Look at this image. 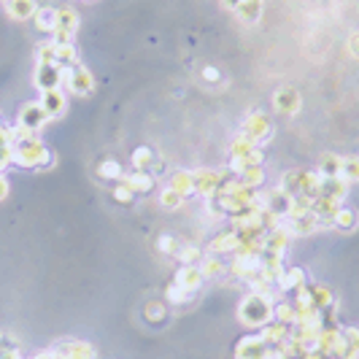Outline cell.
<instances>
[{
  "mask_svg": "<svg viewBox=\"0 0 359 359\" xmlns=\"http://www.w3.org/2000/svg\"><path fill=\"white\" fill-rule=\"evenodd\" d=\"M200 270H203V276H208V279H217V276H221L227 268H224V262H221L217 254H208V257L203 260V265H200Z\"/></svg>",
  "mask_w": 359,
  "mask_h": 359,
  "instance_id": "cell-35",
  "label": "cell"
},
{
  "mask_svg": "<svg viewBox=\"0 0 359 359\" xmlns=\"http://www.w3.org/2000/svg\"><path fill=\"white\" fill-rule=\"evenodd\" d=\"M262 338L268 340V346H281V343H286L289 340V324H281V321H270V324H265L260 332Z\"/></svg>",
  "mask_w": 359,
  "mask_h": 359,
  "instance_id": "cell-21",
  "label": "cell"
},
{
  "mask_svg": "<svg viewBox=\"0 0 359 359\" xmlns=\"http://www.w3.org/2000/svg\"><path fill=\"white\" fill-rule=\"evenodd\" d=\"M273 305H276V302L270 298L251 292V295H246V298L240 300L238 319L243 321L246 327H251V330H262L265 324L273 321Z\"/></svg>",
  "mask_w": 359,
  "mask_h": 359,
  "instance_id": "cell-1",
  "label": "cell"
},
{
  "mask_svg": "<svg viewBox=\"0 0 359 359\" xmlns=\"http://www.w3.org/2000/svg\"><path fill=\"white\" fill-rule=\"evenodd\" d=\"M38 103L43 105V111H46V117H49V119H57V117H62V114H65V105H68L62 87H60V89H46V92L41 95Z\"/></svg>",
  "mask_w": 359,
  "mask_h": 359,
  "instance_id": "cell-14",
  "label": "cell"
},
{
  "mask_svg": "<svg viewBox=\"0 0 359 359\" xmlns=\"http://www.w3.org/2000/svg\"><path fill=\"white\" fill-rule=\"evenodd\" d=\"M273 105H276V111L286 114V117H292V114H298L300 111L302 98H300V92L295 89V87H281L279 92L273 95Z\"/></svg>",
  "mask_w": 359,
  "mask_h": 359,
  "instance_id": "cell-10",
  "label": "cell"
},
{
  "mask_svg": "<svg viewBox=\"0 0 359 359\" xmlns=\"http://www.w3.org/2000/svg\"><path fill=\"white\" fill-rule=\"evenodd\" d=\"M168 186H173L184 198L192 195V192H195V176H192V170H179V173H173V179H170Z\"/></svg>",
  "mask_w": 359,
  "mask_h": 359,
  "instance_id": "cell-28",
  "label": "cell"
},
{
  "mask_svg": "<svg viewBox=\"0 0 359 359\" xmlns=\"http://www.w3.org/2000/svg\"><path fill=\"white\" fill-rule=\"evenodd\" d=\"M279 189L286 198H292V200L298 198L300 192H302V170H289V173H284Z\"/></svg>",
  "mask_w": 359,
  "mask_h": 359,
  "instance_id": "cell-24",
  "label": "cell"
},
{
  "mask_svg": "<svg viewBox=\"0 0 359 359\" xmlns=\"http://www.w3.org/2000/svg\"><path fill=\"white\" fill-rule=\"evenodd\" d=\"M133 168L135 170H152L154 168V152L149 146H140L133 152Z\"/></svg>",
  "mask_w": 359,
  "mask_h": 359,
  "instance_id": "cell-33",
  "label": "cell"
},
{
  "mask_svg": "<svg viewBox=\"0 0 359 359\" xmlns=\"http://www.w3.org/2000/svg\"><path fill=\"white\" fill-rule=\"evenodd\" d=\"M52 354L54 359H95V349L84 340H68V343H60Z\"/></svg>",
  "mask_w": 359,
  "mask_h": 359,
  "instance_id": "cell-9",
  "label": "cell"
},
{
  "mask_svg": "<svg viewBox=\"0 0 359 359\" xmlns=\"http://www.w3.org/2000/svg\"><path fill=\"white\" fill-rule=\"evenodd\" d=\"M62 87L71 92V95H92L95 92V76H92V71L87 68V65H71V68H62Z\"/></svg>",
  "mask_w": 359,
  "mask_h": 359,
  "instance_id": "cell-3",
  "label": "cell"
},
{
  "mask_svg": "<svg viewBox=\"0 0 359 359\" xmlns=\"http://www.w3.org/2000/svg\"><path fill=\"white\" fill-rule=\"evenodd\" d=\"M46 122H49V117H46L43 105H41V103H27V105H22L20 119H17V127H20V130H24V133H30V135H36V133H38Z\"/></svg>",
  "mask_w": 359,
  "mask_h": 359,
  "instance_id": "cell-6",
  "label": "cell"
},
{
  "mask_svg": "<svg viewBox=\"0 0 359 359\" xmlns=\"http://www.w3.org/2000/svg\"><path fill=\"white\" fill-rule=\"evenodd\" d=\"M184 195L181 192H176L173 186H165L162 189V195H160V203H162V208H168V211H179L181 205H184Z\"/></svg>",
  "mask_w": 359,
  "mask_h": 359,
  "instance_id": "cell-34",
  "label": "cell"
},
{
  "mask_svg": "<svg viewBox=\"0 0 359 359\" xmlns=\"http://www.w3.org/2000/svg\"><path fill=\"white\" fill-rule=\"evenodd\" d=\"M114 200H117V203H122V205H130V203L135 200V192H133V189H130L124 181H119V184L114 186Z\"/></svg>",
  "mask_w": 359,
  "mask_h": 359,
  "instance_id": "cell-38",
  "label": "cell"
},
{
  "mask_svg": "<svg viewBox=\"0 0 359 359\" xmlns=\"http://www.w3.org/2000/svg\"><path fill=\"white\" fill-rule=\"evenodd\" d=\"M14 162L22 168H46V165H52V152L36 135L20 138L14 140Z\"/></svg>",
  "mask_w": 359,
  "mask_h": 359,
  "instance_id": "cell-2",
  "label": "cell"
},
{
  "mask_svg": "<svg viewBox=\"0 0 359 359\" xmlns=\"http://www.w3.org/2000/svg\"><path fill=\"white\" fill-rule=\"evenodd\" d=\"M8 198V179L0 173V200H6Z\"/></svg>",
  "mask_w": 359,
  "mask_h": 359,
  "instance_id": "cell-46",
  "label": "cell"
},
{
  "mask_svg": "<svg viewBox=\"0 0 359 359\" xmlns=\"http://www.w3.org/2000/svg\"><path fill=\"white\" fill-rule=\"evenodd\" d=\"M300 286H305V270L302 268H284L279 279L281 292H298Z\"/></svg>",
  "mask_w": 359,
  "mask_h": 359,
  "instance_id": "cell-20",
  "label": "cell"
},
{
  "mask_svg": "<svg viewBox=\"0 0 359 359\" xmlns=\"http://www.w3.org/2000/svg\"><path fill=\"white\" fill-rule=\"evenodd\" d=\"M224 6H227V8H233V11H235V8H238V6H240V0H224Z\"/></svg>",
  "mask_w": 359,
  "mask_h": 359,
  "instance_id": "cell-48",
  "label": "cell"
},
{
  "mask_svg": "<svg viewBox=\"0 0 359 359\" xmlns=\"http://www.w3.org/2000/svg\"><path fill=\"white\" fill-rule=\"evenodd\" d=\"M36 359H54V354H52V351H46V354H38Z\"/></svg>",
  "mask_w": 359,
  "mask_h": 359,
  "instance_id": "cell-49",
  "label": "cell"
},
{
  "mask_svg": "<svg viewBox=\"0 0 359 359\" xmlns=\"http://www.w3.org/2000/svg\"><path fill=\"white\" fill-rule=\"evenodd\" d=\"M260 205L265 211H270V214H276L281 219H286V217H289V208H292V198H286L281 189H273V192H268V195L260 192Z\"/></svg>",
  "mask_w": 359,
  "mask_h": 359,
  "instance_id": "cell-11",
  "label": "cell"
},
{
  "mask_svg": "<svg viewBox=\"0 0 359 359\" xmlns=\"http://www.w3.org/2000/svg\"><path fill=\"white\" fill-rule=\"evenodd\" d=\"M340 168H343V157L332 154V152H327V154H321L316 173H319L321 179H338V176H340Z\"/></svg>",
  "mask_w": 359,
  "mask_h": 359,
  "instance_id": "cell-22",
  "label": "cell"
},
{
  "mask_svg": "<svg viewBox=\"0 0 359 359\" xmlns=\"http://www.w3.org/2000/svg\"><path fill=\"white\" fill-rule=\"evenodd\" d=\"M98 176L100 179H108V181H122V165L117 160H105L98 165Z\"/></svg>",
  "mask_w": 359,
  "mask_h": 359,
  "instance_id": "cell-36",
  "label": "cell"
},
{
  "mask_svg": "<svg viewBox=\"0 0 359 359\" xmlns=\"http://www.w3.org/2000/svg\"><path fill=\"white\" fill-rule=\"evenodd\" d=\"M343 340H346V351H349V354H359V330L357 327L343 330Z\"/></svg>",
  "mask_w": 359,
  "mask_h": 359,
  "instance_id": "cell-40",
  "label": "cell"
},
{
  "mask_svg": "<svg viewBox=\"0 0 359 359\" xmlns=\"http://www.w3.org/2000/svg\"><path fill=\"white\" fill-rule=\"evenodd\" d=\"M273 319L292 327V324L298 321V311H295L292 302H276V305H273Z\"/></svg>",
  "mask_w": 359,
  "mask_h": 359,
  "instance_id": "cell-32",
  "label": "cell"
},
{
  "mask_svg": "<svg viewBox=\"0 0 359 359\" xmlns=\"http://www.w3.org/2000/svg\"><path fill=\"white\" fill-rule=\"evenodd\" d=\"M186 298H189V292H184L181 286H176V284L168 289V300H170V302H184Z\"/></svg>",
  "mask_w": 359,
  "mask_h": 359,
  "instance_id": "cell-44",
  "label": "cell"
},
{
  "mask_svg": "<svg viewBox=\"0 0 359 359\" xmlns=\"http://www.w3.org/2000/svg\"><path fill=\"white\" fill-rule=\"evenodd\" d=\"M257 152H260V146H257V143H251V140H246L243 135H240V138L230 146V160H233V165H238V162L254 157Z\"/></svg>",
  "mask_w": 359,
  "mask_h": 359,
  "instance_id": "cell-23",
  "label": "cell"
},
{
  "mask_svg": "<svg viewBox=\"0 0 359 359\" xmlns=\"http://www.w3.org/2000/svg\"><path fill=\"white\" fill-rule=\"evenodd\" d=\"M260 3H262V0H260Z\"/></svg>",
  "mask_w": 359,
  "mask_h": 359,
  "instance_id": "cell-50",
  "label": "cell"
},
{
  "mask_svg": "<svg viewBox=\"0 0 359 359\" xmlns=\"http://www.w3.org/2000/svg\"><path fill=\"white\" fill-rule=\"evenodd\" d=\"M340 179H346L349 184H357L359 181V157H343Z\"/></svg>",
  "mask_w": 359,
  "mask_h": 359,
  "instance_id": "cell-37",
  "label": "cell"
},
{
  "mask_svg": "<svg viewBox=\"0 0 359 359\" xmlns=\"http://www.w3.org/2000/svg\"><path fill=\"white\" fill-rule=\"evenodd\" d=\"M203 79L217 81V79H219V71H217V68H203Z\"/></svg>",
  "mask_w": 359,
  "mask_h": 359,
  "instance_id": "cell-47",
  "label": "cell"
},
{
  "mask_svg": "<svg viewBox=\"0 0 359 359\" xmlns=\"http://www.w3.org/2000/svg\"><path fill=\"white\" fill-rule=\"evenodd\" d=\"M273 135V124H270V117L265 111H254L251 117H246L243 122V138L251 140V143H262Z\"/></svg>",
  "mask_w": 359,
  "mask_h": 359,
  "instance_id": "cell-4",
  "label": "cell"
},
{
  "mask_svg": "<svg viewBox=\"0 0 359 359\" xmlns=\"http://www.w3.org/2000/svg\"><path fill=\"white\" fill-rule=\"evenodd\" d=\"M79 33V14L73 8H57V24H54V41L57 43H73V36Z\"/></svg>",
  "mask_w": 359,
  "mask_h": 359,
  "instance_id": "cell-5",
  "label": "cell"
},
{
  "mask_svg": "<svg viewBox=\"0 0 359 359\" xmlns=\"http://www.w3.org/2000/svg\"><path fill=\"white\" fill-rule=\"evenodd\" d=\"M349 181L346 179H321V195L324 198H332V200H343L346 195H349Z\"/></svg>",
  "mask_w": 359,
  "mask_h": 359,
  "instance_id": "cell-25",
  "label": "cell"
},
{
  "mask_svg": "<svg viewBox=\"0 0 359 359\" xmlns=\"http://www.w3.org/2000/svg\"><path fill=\"white\" fill-rule=\"evenodd\" d=\"M203 279H205V276H203V270H200L198 265H181L173 284H176V286H181L184 292H189V295H192V292H198V289H200Z\"/></svg>",
  "mask_w": 359,
  "mask_h": 359,
  "instance_id": "cell-13",
  "label": "cell"
},
{
  "mask_svg": "<svg viewBox=\"0 0 359 359\" xmlns=\"http://www.w3.org/2000/svg\"><path fill=\"white\" fill-rule=\"evenodd\" d=\"M238 181L240 184H246V186H251V189H260L262 184H265V168H262V165L243 168L238 173Z\"/></svg>",
  "mask_w": 359,
  "mask_h": 359,
  "instance_id": "cell-30",
  "label": "cell"
},
{
  "mask_svg": "<svg viewBox=\"0 0 359 359\" xmlns=\"http://www.w3.org/2000/svg\"><path fill=\"white\" fill-rule=\"evenodd\" d=\"M36 27H38L41 33H54V24H57V8H38L36 11Z\"/></svg>",
  "mask_w": 359,
  "mask_h": 359,
  "instance_id": "cell-29",
  "label": "cell"
},
{
  "mask_svg": "<svg viewBox=\"0 0 359 359\" xmlns=\"http://www.w3.org/2000/svg\"><path fill=\"white\" fill-rule=\"evenodd\" d=\"M238 246H240V235L233 230V233H221L219 238L211 240L208 251H211V254H235Z\"/></svg>",
  "mask_w": 359,
  "mask_h": 359,
  "instance_id": "cell-18",
  "label": "cell"
},
{
  "mask_svg": "<svg viewBox=\"0 0 359 359\" xmlns=\"http://www.w3.org/2000/svg\"><path fill=\"white\" fill-rule=\"evenodd\" d=\"M176 257L181 260V265H195V262H198L200 257H203V254H200L198 246H181Z\"/></svg>",
  "mask_w": 359,
  "mask_h": 359,
  "instance_id": "cell-39",
  "label": "cell"
},
{
  "mask_svg": "<svg viewBox=\"0 0 359 359\" xmlns=\"http://www.w3.org/2000/svg\"><path fill=\"white\" fill-rule=\"evenodd\" d=\"M146 319L149 321L165 319V302H149V305H146Z\"/></svg>",
  "mask_w": 359,
  "mask_h": 359,
  "instance_id": "cell-42",
  "label": "cell"
},
{
  "mask_svg": "<svg viewBox=\"0 0 359 359\" xmlns=\"http://www.w3.org/2000/svg\"><path fill=\"white\" fill-rule=\"evenodd\" d=\"M268 351V340L262 335H246L240 338L238 349H235V359H262Z\"/></svg>",
  "mask_w": 359,
  "mask_h": 359,
  "instance_id": "cell-12",
  "label": "cell"
},
{
  "mask_svg": "<svg viewBox=\"0 0 359 359\" xmlns=\"http://www.w3.org/2000/svg\"><path fill=\"white\" fill-rule=\"evenodd\" d=\"M284 227L289 230V235H311V233L321 230V221L314 214H302V217H295V219H286Z\"/></svg>",
  "mask_w": 359,
  "mask_h": 359,
  "instance_id": "cell-15",
  "label": "cell"
},
{
  "mask_svg": "<svg viewBox=\"0 0 359 359\" xmlns=\"http://www.w3.org/2000/svg\"><path fill=\"white\" fill-rule=\"evenodd\" d=\"M33 81L41 92L46 89H60L62 87V68L54 65V62H38L36 65V73H33Z\"/></svg>",
  "mask_w": 359,
  "mask_h": 359,
  "instance_id": "cell-7",
  "label": "cell"
},
{
  "mask_svg": "<svg viewBox=\"0 0 359 359\" xmlns=\"http://www.w3.org/2000/svg\"><path fill=\"white\" fill-rule=\"evenodd\" d=\"M54 62L60 68H71L79 62V54H76V46L73 43H57L54 41Z\"/></svg>",
  "mask_w": 359,
  "mask_h": 359,
  "instance_id": "cell-27",
  "label": "cell"
},
{
  "mask_svg": "<svg viewBox=\"0 0 359 359\" xmlns=\"http://www.w3.org/2000/svg\"><path fill=\"white\" fill-rule=\"evenodd\" d=\"M308 292H311V305H314L316 314H324L327 308L335 305V295L321 284H308Z\"/></svg>",
  "mask_w": 359,
  "mask_h": 359,
  "instance_id": "cell-16",
  "label": "cell"
},
{
  "mask_svg": "<svg viewBox=\"0 0 359 359\" xmlns=\"http://www.w3.org/2000/svg\"><path fill=\"white\" fill-rule=\"evenodd\" d=\"M192 176H195V192L205 195V198H217V192H219L221 181H224L227 173L203 168V170H192Z\"/></svg>",
  "mask_w": 359,
  "mask_h": 359,
  "instance_id": "cell-8",
  "label": "cell"
},
{
  "mask_svg": "<svg viewBox=\"0 0 359 359\" xmlns=\"http://www.w3.org/2000/svg\"><path fill=\"white\" fill-rule=\"evenodd\" d=\"M157 246H160V251H165V254H179V249H181V243L176 238H170V235H162L160 240H157Z\"/></svg>",
  "mask_w": 359,
  "mask_h": 359,
  "instance_id": "cell-41",
  "label": "cell"
},
{
  "mask_svg": "<svg viewBox=\"0 0 359 359\" xmlns=\"http://www.w3.org/2000/svg\"><path fill=\"white\" fill-rule=\"evenodd\" d=\"M235 14H238L246 24H257L262 17V3L260 0H240V6L235 8Z\"/></svg>",
  "mask_w": 359,
  "mask_h": 359,
  "instance_id": "cell-26",
  "label": "cell"
},
{
  "mask_svg": "<svg viewBox=\"0 0 359 359\" xmlns=\"http://www.w3.org/2000/svg\"><path fill=\"white\" fill-rule=\"evenodd\" d=\"M122 181H124V184H127V186H130L135 195H138V192H143V195H146L149 189H154V176H152L149 170H133V173H124V176H122Z\"/></svg>",
  "mask_w": 359,
  "mask_h": 359,
  "instance_id": "cell-17",
  "label": "cell"
},
{
  "mask_svg": "<svg viewBox=\"0 0 359 359\" xmlns=\"http://www.w3.org/2000/svg\"><path fill=\"white\" fill-rule=\"evenodd\" d=\"M349 52H351V57H359V33H351V38H349Z\"/></svg>",
  "mask_w": 359,
  "mask_h": 359,
  "instance_id": "cell-45",
  "label": "cell"
},
{
  "mask_svg": "<svg viewBox=\"0 0 359 359\" xmlns=\"http://www.w3.org/2000/svg\"><path fill=\"white\" fill-rule=\"evenodd\" d=\"M6 11H8V17L24 22L36 17L38 6H36V0H6Z\"/></svg>",
  "mask_w": 359,
  "mask_h": 359,
  "instance_id": "cell-19",
  "label": "cell"
},
{
  "mask_svg": "<svg viewBox=\"0 0 359 359\" xmlns=\"http://www.w3.org/2000/svg\"><path fill=\"white\" fill-rule=\"evenodd\" d=\"M38 62H54V41H46L38 46Z\"/></svg>",
  "mask_w": 359,
  "mask_h": 359,
  "instance_id": "cell-43",
  "label": "cell"
},
{
  "mask_svg": "<svg viewBox=\"0 0 359 359\" xmlns=\"http://www.w3.org/2000/svg\"><path fill=\"white\" fill-rule=\"evenodd\" d=\"M357 224H359V214L354 211V208H340L338 217L332 219V227H338V230H343V233H351Z\"/></svg>",
  "mask_w": 359,
  "mask_h": 359,
  "instance_id": "cell-31",
  "label": "cell"
}]
</instances>
